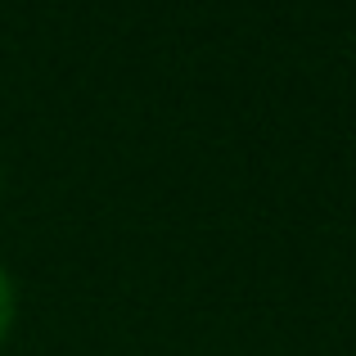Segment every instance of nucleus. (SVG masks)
Returning a JSON list of instances; mask_svg holds the SVG:
<instances>
[{
	"label": "nucleus",
	"instance_id": "f257e3e1",
	"mask_svg": "<svg viewBox=\"0 0 356 356\" xmlns=\"http://www.w3.org/2000/svg\"><path fill=\"white\" fill-rule=\"evenodd\" d=\"M9 325H14V280H9V270L0 266V343H5Z\"/></svg>",
	"mask_w": 356,
	"mask_h": 356
}]
</instances>
